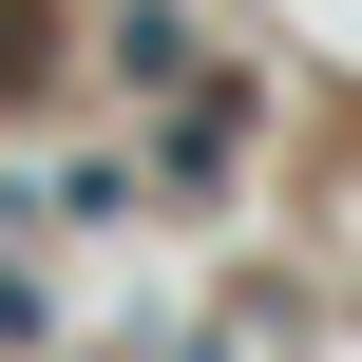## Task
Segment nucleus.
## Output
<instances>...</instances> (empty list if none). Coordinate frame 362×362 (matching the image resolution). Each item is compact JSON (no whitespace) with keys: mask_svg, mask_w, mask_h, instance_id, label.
<instances>
[{"mask_svg":"<svg viewBox=\"0 0 362 362\" xmlns=\"http://www.w3.org/2000/svg\"><path fill=\"white\" fill-rule=\"evenodd\" d=\"M115 76H134V95H172V76H210V38H191V19H134V38H115Z\"/></svg>","mask_w":362,"mask_h":362,"instance_id":"f257e3e1","label":"nucleus"},{"mask_svg":"<svg viewBox=\"0 0 362 362\" xmlns=\"http://www.w3.org/2000/svg\"><path fill=\"white\" fill-rule=\"evenodd\" d=\"M38 76H57V19H38V0H0V95H38Z\"/></svg>","mask_w":362,"mask_h":362,"instance_id":"f03ea898","label":"nucleus"}]
</instances>
